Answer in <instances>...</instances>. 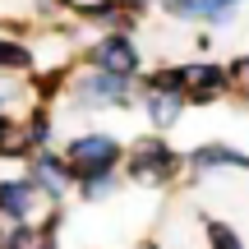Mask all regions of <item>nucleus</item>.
<instances>
[{"instance_id":"nucleus-1","label":"nucleus","mask_w":249,"mask_h":249,"mask_svg":"<svg viewBox=\"0 0 249 249\" xmlns=\"http://www.w3.org/2000/svg\"><path fill=\"white\" fill-rule=\"evenodd\" d=\"M120 157V143L107 139V134H83V139L70 143V161L79 176H97V171H111Z\"/></svg>"},{"instance_id":"nucleus-2","label":"nucleus","mask_w":249,"mask_h":249,"mask_svg":"<svg viewBox=\"0 0 249 249\" xmlns=\"http://www.w3.org/2000/svg\"><path fill=\"white\" fill-rule=\"evenodd\" d=\"M180 166V157L166 148V143H139L129 157V176L143 180V185H161V180H171Z\"/></svg>"},{"instance_id":"nucleus-3","label":"nucleus","mask_w":249,"mask_h":249,"mask_svg":"<svg viewBox=\"0 0 249 249\" xmlns=\"http://www.w3.org/2000/svg\"><path fill=\"white\" fill-rule=\"evenodd\" d=\"M129 79H134V74L97 70V74H88V79H79L74 97H79V102H88V107H116V102L129 97Z\"/></svg>"},{"instance_id":"nucleus-4","label":"nucleus","mask_w":249,"mask_h":249,"mask_svg":"<svg viewBox=\"0 0 249 249\" xmlns=\"http://www.w3.org/2000/svg\"><path fill=\"white\" fill-rule=\"evenodd\" d=\"M92 65H97V70H116V74H134L139 70V51H134V42L124 33H111L107 42L92 51Z\"/></svg>"},{"instance_id":"nucleus-5","label":"nucleus","mask_w":249,"mask_h":249,"mask_svg":"<svg viewBox=\"0 0 249 249\" xmlns=\"http://www.w3.org/2000/svg\"><path fill=\"white\" fill-rule=\"evenodd\" d=\"M226 83H231L226 70H217V65H198V70H189V92H185V97L189 102H213Z\"/></svg>"},{"instance_id":"nucleus-6","label":"nucleus","mask_w":249,"mask_h":249,"mask_svg":"<svg viewBox=\"0 0 249 249\" xmlns=\"http://www.w3.org/2000/svg\"><path fill=\"white\" fill-rule=\"evenodd\" d=\"M0 213L23 222V217L33 213V185H28V180H5V185H0Z\"/></svg>"},{"instance_id":"nucleus-7","label":"nucleus","mask_w":249,"mask_h":249,"mask_svg":"<svg viewBox=\"0 0 249 249\" xmlns=\"http://www.w3.org/2000/svg\"><path fill=\"white\" fill-rule=\"evenodd\" d=\"M33 176H37V185H46V194H65V185L74 180V171L65 166L60 157H51V152H42V157L33 161Z\"/></svg>"},{"instance_id":"nucleus-8","label":"nucleus","mask_w":249,"mask_h":249,"mask_svg":"<svg viewBox=\"0 0 249 249\" xmlns=\"http://www.w3.org/2000/svg\"><path fill=\"white\" fill-rule=\"evenodd\" d=\"M180 107H185V92H166V88H152V102H148V116L152 124H176L180 120Z\"/></svg>"},{"instance_id":"nucleus-9","label":"nucleus","mask_w":249,"mask_h":249,"mask_svg":"<svg viewBox=\"0 0 249 249\" xmlns=\"http://www.w3.org/2000/svg\"><path fill=\"white\" fill-rule=\"evenodd\" d=\"M194 166L198 171H203V166H245L249 171V157L235 152V148H198L194 152Z\"/></svg>"},{"instance_id":"nucleus-10","label":"nucleus","mask_w":249,"mask_h":249,"mask_svg":"<svg viewBox=\"0 0 249 249\" xmlns=\"http://www.w3.org/2000/svg\"><path fill=\"white\" fill-rule=\"evenodd\" d=\"M111 189H116L111 171H97V176H83V198H107Z\"/></svg>"},{"instance_id":"nucleus-11","label":"nucleus","mask_w":249,"mask_h":249,"mask_svg":"<svg viewBox=\"0 0 249 249\" xmlns=\"http://www.w3.org/2000/svg\"><path fill=\"white\" fill-rule=\"evenodd\" d=\"M5 65H14V70H28V51L0 37V70H5Z\"/></svg>"},{"instance_id":"nucleus-12","label":"nucleus","mask_w":249,"mask_h":249,"mask_svg":"<svg viewBox=\"0 0 249 249\" xmlns=\"http://www.w3.org/2000/svg\"><path fill=\"white\" fill-rule=\"evenodd\" d=\"M208 240H213V249H240L235 231H226L222 222H213V226H208Z\"/></svg>"},{"instance_id":"nucleus-13","label":"nucleus","mask_w":249,"mask_h":249,"mask_svg":"<svg viewBox=\"0 0 249 249\" xmlns=\"http://www.w3.org/2000/svg\"><path fill=\"white\" fill-rule=\"evenodd\" d=\"M235 74H249V55H245V60H240V65H235Z\"/></svg>"}]
</instances>
